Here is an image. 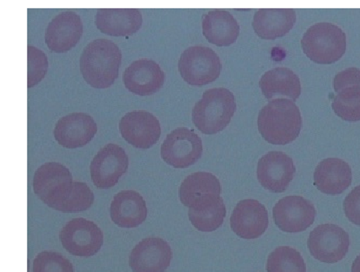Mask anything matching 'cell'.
<instances>
[{"label": "cell", "mask_w": 360, "mask_h": 272, "mask_svg": "<svg viewBox=\"0 0 360 272\" xmlns=\"http://www.w3.org/2000/svg\"><path fill=\"white\" fill-rule=\"evenodd\" d=\"M303 121L299 107L286 98L272 100L257 117L259 133L267 143L287 145L299 137Z\"/></svg>", "instance_id": "cell-1"}, {"label": "cell", "mask_w": 360, "mask_h": 272, "mask_svg": "<svg viewBox=\"0 0 360 272\" xmlns=\"http://www.w3.org/2000/svg\"><path fill=\"white\" fill-rule=\"evenodd\" d=\"M121 62L122 53L118 46L107 39H98L82 51L80 70L86 84L94 89H109L118 79Z\"/></svg>", "instance_id": "cell-2"}, {"label": "cell", "mask_w": 360, "mask_h": 272, "mask_svg": "<svg viewBox=\"0 0 360 272\" xmlns=\"http://www.w3.org/2000/svg\"><path fill=\"white\" fill-rule=\"evenodd\" d=\"M236 107L235 96L230 90L223 87L209 89L193 107V122L203 134H217L231 123Z\"/></svg>", "instance_id": "cell-3"}, {"label": "cell", "mask_w": 360, "mask_h": 272, "mask_svg": "<svg viewBox=\"0 0 360 272\" xmlns=\"http://www.w3.org/2000/svg\"><path fill=\"white\" fill-rule=\"evenodd\" d=\"M304 53L319 65H332L347 51V36L342 28L330 22L310 27L301 41Z\"/></svg>", "instance_id": "cell-4"}, {"label": "cell", "mask_w": 360, "mask_h": 272, "mask_svg": "<svg viewBox=\"0 0 360 272\" xmlns=\"http://www.w3.org/2000/svg\"><path fill=\"white\" fill-rule=\"evenodd\" d=\"M178 69L188 84L202 86L218 79L222 64L217 53L211 48L197 46L184 51L180 56Z\"/></svg>", "instance_id": "cell-5"}, {"label": "cell", "mask_w": 360, "mask_h": 272, "mask_svg": "<svg viewBox=\"0 0 360 272\" xmlns=\"http://www.w3.org/2000/svg\"><path fill=\"white\" fill-rule=\"evenodd\" d=\"M60 240L70 254L90 257L101 250L104 235L94 222L84 218H76L63 227Z\"/></svg>", "instance_id": "cell-6"}, {"label": "cell", "mask_w": 360, "mask_h": 272, "mask_svg": "<svg viewBox=\"0 0 360 272\" xmlns=\"http://www.w3.org/2000/svg\"><path fill=\"white\" fill-rule=\"evenodd\" d=\"M202 139L193 130L179 128L167 135L160 154L164 162L174 168H188L202 157Z\"/></svg>", "instance_id": "cell-7"}, {"label": "cell", "mask_w": 360, "mask_h": 272, "mask_svg": "<svg viewBox=\"0 0 360 272\" xmlns=\"http://www.w3.org/2000/svg\"><path fill=\"white\" fill-rule=\"evenodd\" d=\"M311 255L325 264H337L347 254L349 237L342 227L324 224L311 231L308 240Z\"/></svg>", "instance_id": "cell-8"}, {"label": "cell", "mask_w": 360, "mask_h": 272, "mask_svg": "<svg viewBox=\"0 0 360 272\" xmlns=\"http://www.w3.org/2000/svg\"><path fill=\"white\" fill-rule=\"evenodd\" d=\"M129 157L120 145L110 143L102 148L91 163L90 172L95 186L108 189L116 186L127 172Z\"/></svg>", "instance_id": "cell-9"}, {"label": "cell", "mask_w": 360, "mask_h": 272, "mask_svg": "<svg viewBox=\"0 0 360 272\" xmlns=\"http://www.w3.org/2000/svg\"><path fill=\"white\" fill-rule=\"evenodd\" d=\"M221 183L208 172H197L188 176L179 188L180 201L193 211L210 208L220 199Z\"/></svg>", "instance_id": "cell-10"}, {"label": "cell", "mask_w": 360, "mask_h": 272, "mask_svg": "<svg viewBox=\"0 0 360 272\" xmlns=\"http://www.w3.org/2000/svg\"><path fill=\"white\" fill-rule=\"evenodd\" d=\"M316 209L314 204L300 196L281 199L274 208L277 227L287 233H300L314 224Z\"/></svg>", "instance_id": "cell-11"}, {"label": "cell", "mask_w": 360, "mask_h": 272, "mask_svg": "<svg viewBox=\"0 0 360 272\" xmlns=\"http://www.w3.org/2000/svg\"><path fill=\"white\" fill-rule=\"evenodd\" d=\"M119 128L126 142L140 149L152 148L162 134L158 118L145 110L126 114L121 119Z\"/></svg>", "instance_id": "cell-12"}, {"label": "cell", "mask_w": 360, "mask_h": 272, "mask_svg": "<svg viewBox=\"0 0 360 272\" xmlns=\"http://www.w3.org/2000/svg\"><path fill=\"white\" fill-rule=\"evenodd\" d=\"M296 169L293 160L282 152H270L257 164V176L261 186L272 193H284L293 181Z\"/></svg>", "instance_id": "cell-13"}, {"label": "cell", "mask_w": 360, "mask_h": 272, "mask_svg": "<svg viewBox=\"0 0 360 272\" xmlns=\"http://www.w3.org/2000/svg\"><path fill=\"white\" fill-rule=\"evenodd\" d=\"M172 247L160 238H147L134 247L129 255L134 272H165L172 262Z\"/></svg>", "instance_id": "cell-14"}, {"label": "cell", "mask_w": 360, "mask_h": 272, "mask_svg": "<svg viewBox=\"0 0 360 272\" xmlns=\"http://www.w3.org/2000/svg\"><path fill=\"white\" fill-rule=\"evenodd\" d=\"M269 226L266 207L254 199L240 201L231 217V229L245 240H255L264 235Z\"/></svg>", "instance_id": "cell-15"}, {"label": "cell", "mask_w": 360, "mask_h": 272, "mask_svg": "<svg viewBox=\"0 0 360 272\" xmlns=\"http://www.w3.org/2000/svg\"><path fill=\"white\" fill-rule=\"evenodd\" d=\"M84 33V25L79 14L63 12L49 23L45 41L51 51L65 53L72 50L79 42Z\"/></svg>", "instance_id": "cell-16"}, {"label": "cell", "mask_w": 360, "mask_h": 272, "mask_svg": "<svg viewBox=\"0 0 360 272\" xmlns=\"http://www.w3.org/2000/svg\"><path fill=\"white\" fill-rule=\"evenodd\" d=\"M97 125L91 116L84 113H74L58 121L53 135L62 147L75 149L84 147L94 138Z\"/></svg>", "instance_id": "cell-17"}, {"label": "cell", "mask_w": 360, "mask_h": 272, "mask_svg": "<svg viewBox=\"0 0 360 272\" xmlns=\"http://www.w3.org/2000/svg\"><path fill=\"white\" fill-rule=\"evenodd\" d=\"M165 79V72L158 63L148 59L134 61L123 75L126 89L142 96L157 93L163 86Z\"/></svg>", "instance_id": "cell-18"}, {"label": "cell", "mask_w": 360, "mask_h": 272, "mask_svg": "<svg viewBox=\"0 0 360 272\" xmlns=\"http://www.w3.org/2000/svg\"><path fill=\"white\" fill-rule=\"evenodd\" d=\"M96 27L112 37L132 36L143 25L142 13L136 8H101L95 18Z\"/></svg>", "instance_id": "cell-19"}, {"label": "cell", "mask_w": 360, "mask_h": 272, "mask_svg": "<svg viewBox=\"0 0 360 272\" xmlns=\"http://www.w3.org/2000/svg\"><path fill=\"white\" fill-rule=\"evenodd\" d=\"M94 199V194L86 183L72 181L53 189L44 203L58 212H79L89 209Z\"/></svg>", "instance_id": "cell-20"}, {"label": "cell", "mask_w": 360, "mask_h": 272, "mask_svg": "<svg viewBox=\"0 0 360 272\" xmlns=\"http://www.w3.org/2000/svg\"><path fill=\"white\" fill-rule=\"evenodd\" d=\"M314 179L315 186L320 192L328 195H339L352 183V168L343 160L325 159L316 167Z\"/></svg>", "instance_id": "cell-21"}, {"label": "cell", "mask_w": 360, "mask_h": 272, "mask_svg": "<svg viewBox=\"0 0 360 272\" xmlns=\"http://www.w3.org/2000/svg\"><path fill=\"white\" fill-rule=\"evenodd\" d=\"M147 216V205L138 192L121 191L116 194L111 202V220L120 227H138L143 224Z\"/></svg>", "instance_id": "cell-22"}, {"label": "cell", "mask_w": 360, "mask_h": 272, "mask_svg": "<svg viewBox=\"0 0 360 272\" xmlns=\"http://www.w3.org/2000/svg\"><path fill=\"white\" fill-rule=\"evenodd\" d=\"M296 13L292 8H262L255 14L252 27L264 40L283 37L293 28Z\"/></svg>", "instance_id": "cell-23"}, {"label": "cell", "mask_w": 360, "mask_h": 272, "mask_svg": "<svg viewBox=\"0 0 360 272\" xmlns=\"http://www.w3.org/2000/svg\"><path fill=\"white\" fill-rule=\"evenodd\" d=\"M240 32V25L230 12L216 9L204 15L202 33L213 45L231 46L236 41Z\"/></svg>", "instance_id": "cell-24"}, {"label": "cell", "mask_w": 360, "mask_h": 272, "mask_svg": "<svg viewBox=\"0 0 360 272\" xmlns=\"http://www.w3.org/2000/svg\"><path fill=\"white\" fill-rule=\"evenodd\" d=\"M259 86L267 100L286 98L296 101L301 95V82L298 75L287 67H276L265 72Z\"/></svg>", "instance_id": "cell-25"}, {"label": "cell", "mask_w": 360, "mask_h": 272, "mask_svg": "<svg viewBox=\"0 0 360 272\" xmlns=\"http://www.w3.org/2000/svg\"><path fill=\"white\" fill-rule=\"evenodd\" d=\"M72 182L70 169L57 162H48L39 167L33 179V189L44 202L53 189L65 183Z\"/></svg>", "instance_id": "cell-26"}, {"label": "cell", "mask_w": 360, "mask_h": 272, "mask_svg": "<svg viewBox=\"0 0 360 272\" xmlns=\"http://www.w3.org/2000/svg\"><path fill=\"white\" fill-rule=\"evenodd\" d=\"M267 272H306L300 252L288 246L277 247L267 259Z\"/></svg>", "instance_id": "cell-27"}, {"label": "cell", "mask_w": 360, "mask_h": 272, "mask_svg": "<svg viewBox=\"0 0 360 272\" xmlns=\"http://www.w3.org/2000/svg\"><path fill=\"white\" fill-rule=\"evenodd\" d=\"M335 115L347 122L360 121V85H354L340 91L333 102Z\"/></svg>", "instance_id": "cell-28"}, {"label": "cell", "mask_w": 360, "mask_h": 272, "mask_svg": "<svg viewBox=\"0 0 360 272\" xmlns=\"http://www.w3.org/2000/svg\"><path fill=\"white\" fill-rule=\"evenodd\" d=\"M226 216V208L223 198L219 199L215 205L206 210L198 212L188 210V217L193 226L199 231L212 232L220 228Z\"/></svg>", "instance_id": "cell-29"}, {"label": "cell", "mask_w": 360, "mask_h": 272, "mask_svg": "<svg viewBox=\"0 0 360 272\" xmlns=\"http://www.w3.org/2000/svg\"><path fill=\"white\" fill-rule=\"evenodd\" d=\"M32 272H75L71 262L58 252L45 251L34 259Z\"/></svg>", "instance_id": "cell-30"}, {"label": "cell", "mask_w": 360, "mask_h": 272, "mask_svg": "<svg viewBox=\"0 0 360 272\" xmlns=\"http://www.w3.org/2000/svg\"><path fill=\"white\" fill-rule=\"evenodd\" d=\"M27 84L29 89H31L40 84L46 77L49 63L45 53L31 46L27 47Z\"/></svg>", "instance_id": "cell-31"}, {"label": "cell", "mask_w": 360, "mask_h": 272, "mask_svg": "<svg viewBox=\"0 0 360 272\" xmlns=\"http://www.w3.org/2000/svg\"><path fill=\"white\" fill-rule=\"evenodd\" d=\"M344 212L350 222L360 226V186L355 187L345 198Z\"/></svg>", "instance_id": "cell-32"}, {"label": "cell", "mask_w": 360, "mask_h": 272, "mask_svg": "<svg viewBox=\"0 0 360 272\" xmlns=\"http://www.w3.org/2000/svg\"><path fill=\"white\" fill-rule=\"evenodd\" d=\"M354 85H360V70L357 67H349L338 72L333 81L334 90L337 93L345 87Z\"/></svg>", "instance_id": "cell-33"}, {"label": "cell", "mask_w": 360, "mask_h": 272, "mask_svg": "<svg viewBox=\"0 0 360 272\" xmlns=\"http://www.w3.org/2000/svg\"><path fill=\"white\" fill-rule=\"evenodd\" d=\"M352 272H360V254L353 261Z\"/></svg>", "instance_id": "cell-34"}]
</instances>
